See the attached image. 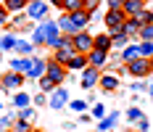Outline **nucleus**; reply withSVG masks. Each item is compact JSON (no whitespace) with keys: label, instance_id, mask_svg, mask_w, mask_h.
<instances>
[{"label":"nucleus","instance_id":"nucleus-41","mask_svg":"<svg viewBox=\"0 0 153 132\" xmlns=\"http://www.w3.org/2000/svg\"><path fill=\"white\" fill-rule=\"evenodd\" d=\"M108 3V8H116V11H119V8H122V3L124 0H106Z\"/></svg>","mask_w":153,"mask_h":132},{"label":"nucleus","instance_id":"nucleus-8","mask_svg":"<svg viewBox=\"0 0 153 132\" xmlns=\"http://www.w3.org/2000/svg\"><path fill=\"white\" fill-rule=\"evenodd\" d=\"M45 69H48V61H42V58H32L29 56V66H27V77L29 79H40L42 74H45Z\"/></svg>","mask_w":153,"mask_h":132},{"label":"nucleus","instance_id":"nucleus-13","mask_svg":"<svg viewBox=\"0 0 153 132\" xmlns=\"http://www.w3.org/2000/svg\"><path fill=\"white\" fill-rule=\"evenodd\" d=\"M69 19H71V24H74L76 32L87 29V27H90V21H92V16L87 13V11H74V13H69Z\"/></svg>","mask_w":153,"mask_h":132},{"label":"nucleus","instance_id":"nucleus-6","mask_svg":"<svg viewBox=\"0 0 153 132\" xmlns=\"http://www.w3.org/2000/svg\"><path fill=\"white\" fill-rule=\"evenodd\" d=\"M45 74L50 77V79H53V82H56V85H61L63 79H66V74H69V69H66L63 63H58L56 58H50V61H48V69H45Z\"/></svg>","mask_w":153,"mask_h":132},{"label":"nucleus","instance_id":"nucleus-2","mask_svg":"<svg viewBox=\"0 0 153 132\" xmlns=\"http://www.w3.org/2000/svg\"><path fill=\"white\" fill-rule=\"evenodd\" d=\"M71 43H74L76 53H90L92 48H95V34H90L87 29H82V32H76L74 37H71Z\"/></svg>","mask_w":153,"mask_h":132},{"label":"nucleus","instance_id":"nucleus-37","mask_svg":"<svg viewBox=\"0 0 153 132\" xmlns=\"http://www.w3.org/2000/svg\"><path fill=\"white\" fill-rule=\"evenodd\" d=\"M143 116H145V114H143L140 108H129V111H127V119H129V122H140Z\"/></svg>","mask_w":153,"mask_h":132},{"label":"nucleus","instance_id":"nucleus-25","mask_svg":"<svg viewBox=\"0 0 153 132\" xmlns=\"http://www.w3.org/2000/svg\"><path fill=\"white\" fill-rule=\"evenodd\" d=\"M37 82H40V92H53V90L58 87V85H56V82H53V79H50V77H48V74H42V77H40V79H37Z\"/></svg>","mask_w":153,"mask_h":132},{"label":"nucleus","instance_id":"nucleus-47","mask_svg":"<svg viewBox=\"0 0 153 132\" xmlns=\"http://www.w3.org/2000/svg\"><path fill=\"white\" fill-rule=\"evenodd\" d=\"M151 21H153V8H151Z\"/></svg>","mask_w":153,"mask_h":132},{"label":"nucleus","instance_id":"nucleus-19","mask_svg":"<svg viewBox=\"0 0 153 132\" xmlns=\"http://www.w3.org/2000/svg\"><path fill=\"white\" fill-rule=\"evenodd\" d=\"M116 122H119V111H111V114H106V116L98 122V132H108L114 124H116Z\"/></svg>","mask_w":153,"mask_h":132},{"label":"nucleus","instance_id":"nucleus-39","mask_svg":"<svg viewBox=\"0 0 153 132\" xmlns=\"http://www.w3.org/2000/svg\"><path fill=\"white\" fill-rule=\"evenodd\" d=\"M8 13H11V11H8V8L3 5V8H0V27H3V24L8 21Z\"/></svg>","mask_w":153,"mask_h":132},{"label":"nucleus","instance_id":"nucleus-49","mask_svg":"<svg viewBox=\"0 0 153 132\" xmlns=\"http://www.w3.org/2000/svg\"><path fill=\"white\" fill-rule=\"evenodd\" d=\"M145 3H148V0H145Z\"/></svg>","mask_w":153,"mask_h":132},{"label":"nucleus","instance_id":"nucleus-31","mask_svg":"<svg viewBox=\"0 0 153 132\" xmlns=\"http://www.w3.org/2000/svg\"><path fill=\"white\" fill-rule=\"evenodd\" d=\"M0 48H3V50H13L16 48V37L13 34H5V37L0 40Z\"/></svg>","mask_w":153,"mask_h":132},{"label":"nucleus","instance_id":"nucleus-33","mask_svg":"<svg viewBox=\"0 0 153 132\" xmlns=\"http://www.w3.org/2000/svg\"><path fill=\"white\" fill-rule=\"evenodd\" d=\"M90 116L92 119H103V116H106V106H103V103H95L92 111H90Z\"/></svg>","mask_w":153,"mask_h":132},{"label":"nucleus","instance_id":"nucleus-11","mask_svg":"<svg viewBox=\"0 0 153 132\" xmlns=\"http://www.w3.org/2000/svg\"><path fill=\"white\" fill-rule=\"evenodd\" d=\"M122 32L129 37V40H140V21L135 19V16H127L122 24Z\"/></svg>","mask_w":153,"mask_h":132},{"label":"nucleus","instance_id":"nucleus-34","mask_svg":"<svg viewBox=\"0 0 153 132\" xmlns=\"http://www.w3.org/2000/svg\"><path fill=\"white\" fill-rule=\"evenodd\" d=\"M100 3H103V0H85V11H87V13H98V8H100Z\"/></svg>","mask_w":153,"mask_h":132},{"label":"nucleus","instance_id":"nucleus-27","mask_svg":"<svg viewBox=\"0 0 153 132\" xmlns=\"http://www.w3.org/2000/svg\"><path fill=\"white\" fill-rule=\"evenodd\" d=\"M3 3H5V8H8L11 13H16V11H24L29 0H3Z\"/></svg>","mask_w":153,"mask_h":132},{"label":"nucleus","instance_id":"nucleus-21","mask_svg":"<svg viewBox=\"0 0 153 132\" xmlns=\"http://www.w3.org/2000/svg\"><path fill=\"white\" fill-rule=\"evenodd\" d=\"M61 43H63V34H61V29H53V32H50V34L45 37V45L50 48V50H56V48H58Z\"/></svg>","mask_w":153,"mask_h":132},{"label":"nucleus","instance_id":"nucleus-48","mask_svg":"<svg viewBox=\"0 0 153 132\" xmlns=\"http://www.w3.org/2000/svg\"><path fill=\"white\" fill-rule=\"evenodd\" d=\"M29 132H32V130H29ZM34 132H40V130H34Z\"/></svg>","mask_w":153,"mask_h":132},{"label":"nucleus","instance_id":"nucleus-30","mask_svg":"<svg viewBox=\"0 0 153 132\" xmlns=\"http://www.w3.org/2000/svg\"><path fill=\"white\" fill-rule=\"evenodd\" d=\"M140 40H153V21L140 24Z\"/></svg>","mask_w":153,"mask_h":132},{"label":"nucleus","instance_id":"nucleus-14","mask_svg":"<svg viewBox=\"0 0 153 132\" xmlns=\"http://www.w3.org/2000/svg\"><path fill=\"white\" fill-rule=\"evenodd\" d=\"M98 85H100L103 92H114V90H119V77L116 74H100Z\"/></svg>","mask_w":153,"mask_h":132},{"label":"nucleus","instance_id":"nucleus-26","mask_svg":"<svg viewBox=\"0 0 153 132\" xmlns=\"http://www.w3.org/2000/svg\"><path fill=\"white\" fill-rule=\"evenodd\" d=\"M29 103H32V95H27V92H16L13 95V106L16 108H27Z\"/></svg>","mask_w":153,"mask_h":132},{"label":"nucleus","instance_id":"nucleus-15","mask_svg":"<svg viewBox=\"0 0 153 132\" xmlns=\"http://www.w3.org/2000/svg\"><path fill=\"white\" fill-rule=\"evenodd\" d=\"M85 66H87V53H74V56L69 58V63H66L69 72H82Z\"/></svg>","mask_w":153,"mask_h":132},{"label":"nucleus","instance_id":"nucleus-43","mask_svg":"<svg viewBox=\"0 0 153 132\" xmlns=\"http://www.w3.org/2000/svg\"><path fill=\"white\" fill-rule=\"evenodd\" d=\"M48 3H50V5H56V8H61V5H63V0H48Z\"/></svg>","mask_w":153,"mask_h":132},{"label":"nucleus","instance_id":"nucleus-22","mask_svg":"<svg viewBox=\"0 0 153 132\" xmlns=\"http://www.w3.org/2000/svg\"><path fill=\"white\" fill-rule=\"evenodd\" d=\"M61 11H63V13H74V11H85V0H63Z\"/></svg>","mask_w":153,"mask_h":132},{"label":"nucleus","instance_id":"nucleus-5","mask_svg":"<svg viewBox=\"0 0 153 132\" xmlns=\"http://www.w3.org/2000/svg\"><path fill=\"white\" fill-rule=\"evenodd\" d=\"M53 29H58V24H56V21L42 19V21H40V27H37V29H34V34H32V45H45V37H48Z\"/></svg>","mask_w":153,"mask_h":132},{"label":"nucleus","instance_id":"nucleus-36","mask_svg":"<svg viewBox=\"0 0 153 132\" xmlns=\"http://www.w3.org/2000/svg\"><path fill=\"white\" fill-rule=\"evenodd\" d=\"M19 116H21V119H27V122H34V119H37V111L27 106V108H21V111H19Z\"/></svg>","mask_w":153,"mask_h":132},{"label":"nucleus","instance_id":"nucleus-32","mask_svg":"<svg viewBox=\"0 0 153 132\" xmlns=\"http://www.w3.org/2000/svg\"><path fill=\"white\" fill-rule=\"evenodd\" d=\"M13 130H16V132H29V130H32V122H27V119L19 116V119H16V124H13Z\"/></svg>","mask_w":153,"mask_h":132},{"label":"nucleus","instance_id":"nucleus-17","mask_svg":"<svg viewBox=\"0 0 153 132\" xmlns=\"http://www.w3.org/2000/svg\"><path fill=\"white\" fill-rule=\"evenodd\" d=\"M143 8H145V0H124L122 3V11L127 16H137Z\"/></svg>","mask_w":153,"mask_h":132},{"label":"nucleus","instance_id":"nucleus-1","mask_svg":"<svg viewBox=\"0 0 153 132\" xmlns=\"http://www.w3.org/2000/svg\"><path fill=\"white\" fill-rule=\"evenodd\" d=\"M48 0H29L27 3V8H24V13H27V19H32V21H42L48 16Z\"/></svg>","mask_w":153,"mask_h":132},{"label":"nucleus","instance_id":"nucleus-7","mask_svg":"<svg viewBox=\"0 0 153 132\" xmlns=\"http://www.w3.org/2000/svg\"><path fill=\"white\" fill-rule=\"evenodd\" d=\"M66 103H69V92H66V90H63L61 85H58V87L53 90V92H48V106H50L53 111H58V108H63Z\"/></svg>","mask_w":153,"mask_h":132},{"label":"nucleus","instance_id":"nucleus-23","mask_svg":"<svg viewBox=\"0 0 153 132\" xmlns=\"http://www.w3.org/2000/svg\"><path fill=\"white\" fill-rule=\"evenodd\" d=\"M27 66H29V56H19V58H11V72H27Z\"/></svg>","mask_w":153,"mask_h":132},{"label":"nucleus","instance_id":"nucleus-44","mask_svg":"<svg viewBox=\"0 0 153 132\" xmlns=\"http://www.w3.org/2000/svg\"><path fill=\"white\" fill-rule=\"evenodd\" d=\"M148 92H151V98H153V82H151V85H148Z\"/></svg>","mask_w":153,"mask_h":132},{"label":"nucleus","instance_id":"nucleus-29","mask_svg":"<svg viewBox=\"0 0 153 132\" xmlns=\"http://www.w3.org/2000/svg\"><path fill=\"white\" fill-rule=\"evenodd\" d=\"M140 56H145V58L153 56V40H140Z\"/></svg>","mask_w":153,"mask_h":132},{"label":"nucleus","instance_id":"nucleus-38","mask_svg":"<svg viewBox=\"0 0 153 132\" xmlns=\"http://www.w3.org/2000/svg\"><path fill=\"white\" fill-rule=\"evenodd\" d=\"M143 90H145V82H143V79L132 82V92H143Z\"/></svg>","mask_w":153,"mask_h":132},{"label":"nucleus","instance_id":"nucleus-20","mask_svg":"<svg viewBox=\"0 0 153 132\" xmlns=\"http://www.w3.org/2000/svg\"><path fill=\"white\" fill-rule=\"evenodd\" d=\"M108 34H111V45H114V48H127V45H129V37H127L122 29H111Z\"/></svg>","mask_w":153,"mask_h":132},{"label":"nucleus","instance_id":"nucleus-3","mask_svg":"<svg viewBox=\"0 0 153 132\" xmlns=\"http://www.w3.org/2000/svg\"><path fill=\"white\" fill-rule=\"evenodd\" d=\"M124 19H127V13H124L122 8L116 11V8H108L106 13H103V24H106V29H122V24H124Z\"/></svg>","mask_w":153,"mask_h":132},{"label":"nucleus","instance_id":"nucleus-40","mask_svg":"<svg viewBox=\"0 0 153 132\" xmlns=\"http://www.w3.org/2000/svg\"><path fill=\"white\" fill-rule=\"evenodd\" d=\"M137 132H148V119H145V116L137 122Z\"/></svg>","mask_w":153,"mask_h":132},{"label":"nucleus","instance_id":"nucleus-16","mask_svg":"<svg viewBox=\"0 0 153 132\" xmlns=\"http://www.w3.org/2000/svg\"><path fill=\"white\" fill-rule=\"evenodd\" d=\"M56 24H58L61 34H66V37H74V34H76V29H74V24H71V19H69V13H61Z\"/></svg>","mask_w":153,"mask_h":132},{"label":"nucleus","instance_id":"nucleus-46","mask_svg":"<svg viewBox=\"0 0 153 132\" xmlns=\"http://www.w3.org/2000/svg\"><path fill=\"white\" fill-rule=\"evenodd\" d=\"M0 132H11V130H8V127H3V130H0Z\"/></svg>","mask_w":153,"mask_h":132},{"label":"nucleus","instance_id":"nucleus-10","mask_svg":"<svg viewBox=\"0 0 153 132\" xmlns=\"http://www.w3.org/2000/svg\"><path fill=\"white\" fill-rule=\"evenodd\" d=\"M24 79H27V74H21V72H8L5 77H3V90H19L21 85H24Z\"/></svg>","mask_w":153,"mask_h":132},{"label":"nucleus","instance_id":"nucleus-12","mask_svg":"<svg viewBox=\"0 0 153 132\" xmlns=\"http://www.w3.org/2000/svg\"><path fill=\"white\" fill-rule=\"evenodd\" d=\"M108 61V50H100V48H92L90 53H87V63L95 66V69H103Z\"/></svg>","mask_w":153,"mask_h":132},{"label":"nucleus","instance_id":"nucleus-35","mask_svg":"<svg viewBox=\"0 0 153 132\" xmlns=\"http://www.w3.org/2000/svg\"><path fill=\"white\" fill-rule=\"evenodd\" d=\"M66 106H71V111H76V114H85L87 111V103L85 101H69Z\"/></svg>","mask_w":153,"mask_h":132},{"label":"nucleus","instance_id":"nucleus-45","mask_svg":"<svg viewBox=\"0 0 153 132\" xmlns=\"http://www.w3.org/2000/svg\"><path fill=\"white\" fill-rule=\"evenodd\" d=\"M151 74H153V56H151Z\"/></svg>","mask_w":153,"mask_h":132},{"label":"nucleus","instance_id":"nucleus-24","mask_svg":"<svg viewBox=\"0 0 153 132\" xmlns=\"http://www.w3.org/2000/svg\"><path fill=\"white\" fill-rule=\"evenodd\" d=\"M95 48H100V50H108V53H111V48H114V45H111V34H95Z\"/></svg>","mask_w":153,"mask_h":132},{"label":"nucleus","instance_id":"nucleus-4","mask_svg":"<svg viewBox=\"0 0 153 132\" xmlns=\"http://www.w3.org/2000/svg\"><path fill=\"white\" fill-rule=\"evenodd\" d=\"M127 72L132 74V77H148V74H151V58L137 56L135 61H129V63H127Z\"/></svg>","mask_w":153,"mask_h":132},{"label":"nucleus","instance_id":"nucleus-42","mask_svg":"<svg viewBox=\"0 0 153 132\" xmlns=\"http://www.w3.org/2000/svg\"><path fill=\"white\" fill-rule=\"evenodd\" d=\"M8 124H11V119H5V116H0V130H3V127H8Z\"/></svg>","mask_w":153,"mask_h":132},{"label":"nucleus","instance_id":"nucleus-9","mask_svg":"<svg viewBox=\"0 0 153 132\" xmlns=\"http://www.w3.org/2000/svg\"><path fill=\"white\" fill-rule=\"evenodd\" d=\"M98 79H100V74H98V69L87 63V66L82 69V87H85V90H92L95 85H98Z\"/></svg>","mask_w":153,"mask_h":132},{"label":"nucleus","instance_id":"nucleus-18","mask_svg":"<svg viewBox=\"0 0 153 132\" xmlns=\"http://www.w3.org/2000/svg\"><path fill=\"white\" fill-rule=\"evenodd\" d=\"M140 56V43H129L127 48H122V56L119 58L124 61V63H129V61H135Z\"/></svg>","mask_w":153,"mask_h":132},{"label":"nucleus","instance_id":"nucleus-28","mask_svg":"<svg viewBox=\"0 0 153 132\" xmlns=\"http://www.w3.org/2000/svg\"><path fill=\"white\" fill-rule=\"evenodd\" d=\"M32 48H34L32 43H24V40H16V48H13V50L19 53V56H29V53H32Z\"/></svg>","mask_w":153,"mask_h":132}]
</instances>
